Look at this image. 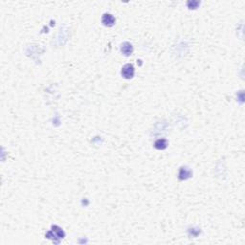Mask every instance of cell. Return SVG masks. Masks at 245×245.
<instances>
[{
  "label": "cell",
  "mask_w": 245,
  "mask_h": 245,
  "mask_svg": "<svg viewBox=\"0 0 245 245\" xmlns=\"http://www.w3.org/2000/svg\"><path fill=\"white\" fill-rule=\"evenodd\" d=\"M122 75L124 76L125 78H127V79L132 78L133 75H134V68H133V66L130 65V64L125 65L124 68H122Z\"/></svg>",
  "instance_id": "cell-1"
},
{
  "label": "cell",
  "mask_w": 245,
  "mask_h": 245,
  "mask_svg": "<svg viewBox=\"0 0 245 245\" xmlns=\"http://www.w3.org/2000/svg\"><path fill=\"white\" fill-rule=\"evenodd\" d=\"M114 21H115V19H114V17L111 14H105L104 17H103V22L106 25L111 26V25H113Z\"/></svg>",
  "instance_id": "cell-2"
}]
</instances>
